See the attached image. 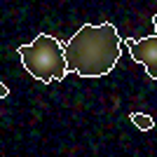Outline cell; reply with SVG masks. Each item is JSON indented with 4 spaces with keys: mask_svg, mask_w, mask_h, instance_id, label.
Returning <instances> with one entry per match:
<instances>
[{
    "mask_svg": "<svg viewBox=\"0 0 157 157\" xmlns=\"http://www.w3.org/2000/svg\"><path fill=\"white\" fill-rule=\"evenodd\" d=\"M122 54V38L110 21L85 24L63 45L66 68L80 78H103L115 68Z\"/></svg>",
    "mask_w": 157,
    "mask_h": 157,
    "instance_id": "cell-1",
    "label": "cell"
},
{
    "mask_svg": "<svg viewBox=\"0 0 157 157\" xmlns=\"http://www.w3.org/2000/svg\"><path fill=\"white\" fill-rule=\"evenodd\" d=\"M21 59V66L26 68V73H31L35 80H40L42 85H52L54 80H61L68 75L66 68V56H63V45L54 35L40 33L35 35L33 42L21 45L17 49Z\"/></svg>",
    "mask_w": 157,
    "mask_h": 157,
    "instance_id": "cell-2",
    "label": "cell"
},
{
    "mask_svg": "<svg viewBox=\"0 0 157 157\" xmlns=\"http://www.w3.org/2000/svg\"><path fill=\"white\" fill-rule=\"evenodd\" d=\"M124 45L129 47L131 59L148 71L150 80H157V35H148V38H141V40L127 38Z\"/></svg>",
    "mask_w": 157,
    "mask_h": 157,
    "instance_id": "cell-3",
    "label": "cell"
},
{
    "mask_svg": "<svg viewBox=\"0 0 157 157\" xmlns=\"http://www.w3.org/2000/svg\"><path fill=\"white\" fill-rule=\"evenodd\" d=\"M129 120L134 122V127H136V129H141V131H150L152 127H155L152 117H150V115H145V113H131Z\"/></svg>",
    "mask_w": 157,
    "mask_h": 157,
    "instance_id": "cell-4",
    "label": "cell"
},
{
    "mask_svg": "<svg viewBox=\"0 0 157 157\" xmlns=\"http://www.w3.org/2000/svg\"><path fill=\"white\" fill-rule=\"evenodd\" d=\"M7 96H10V89H7L5 82H0V98H7Z\"/></svg>",
    "mask_w": 157,
    "mask_h": 157,
    "instance_id": "cell-5",
    "label": "cell"
}]
</instances>
